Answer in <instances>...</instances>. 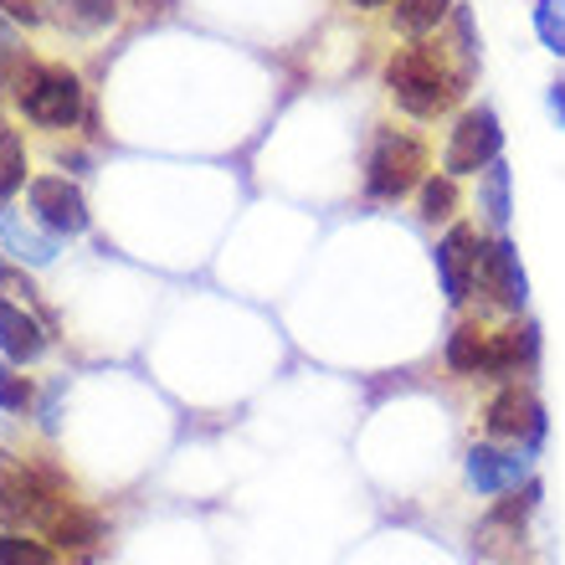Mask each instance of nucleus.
<instances>
[{"mask_svg": "<svg viewBox=\"0 0 565 565\" xmlns=\"http://www.w3.org/2000/svg\"><path fill=\"white\" fill-rule=\"evenodd\" d=\"M468 83H473V73H468V67H452L427 36H412V42L396 46L386 57V93L396 98L402 114H412V119H422V124L452 114L458 98L468 93Z\"/></svg>", "mask_w": 565, "mask_h": 565, "instance_id": "nucleus-1", "label": "nucleus"}, {"mask_svg": "<svg viewBox=\"0 0 565 565\" xmlns=\"http://www.w3.org/2000/svg\"><path fill=\"white\" fill-rule=\"evenodd\" d=\"M427 180V145L406 129H375L365 154V195L371 201H402Z\"/></svg>", "mask_w": 565, "mask_h": 565, "instance_id": "nucleus-2", "label": "nucleus"}, {"mask_svg": "<svg viewBox=\"0 0 565 565\" xmlns=\"http://www.w3.org/2000/svg\"><path fill=\"white\" fill-rule=\"evenodd\" d=\"M15 104L42 129H73L83 119V83L67 67L26 62V67H15Z\"/></svg>", "mask_w": 565, "mask_h": 565, "instance_id": "nucleus-3", "label": "nucleus"}, {"mask_svg": "<svg viewBox=\"0 0 565 565\" xmlns=\"http://www.w3.org/2000/svg\"><path fill=\"white\" fill-rule=\"evenodd\" d=\"M62 499H73V493L62 489L52 473H36L26 462H15L11 452H0V524L42 530Z\"/></svg>", "mask_w": 565, "mask_h": 565, "instance_id": "nucleus-4", "label": "nucleus"}, {"mask_svg": "<svg viewBox=\"0 0 565 565\" xmlns=\"http://www.w3.org/2000/svg\"><path fill=\"white\" fill-rule=\"evenodd\" d=\"M504 154V124L493 114L489 104L478 108H462L458 124L447 129V145H443V170L452 180L462 175H483L493 160Z\"/></svg>", "mask_w": 565, "mask_h": 565, "instance_id": "nucleus-5", "label": "nucleus"}, {"mask_svg": "<svg viewBox=\"0 0 565 565\" xmlns=\"http://www.w3.org/2000/svg\"><path fill=\"white\" fill-rule=\"evenodd\" d=\"M483 253H489V237H478V226H468V222L447 226V237L437 242L431 263H437V282H443V298L452 309H462V303L478 294Z\"/></svg>", "mask_w": 565, "mask_h": 565, "instance_id": "nucleus-6", "label": "nucleus"}, {"mask_svg": "<svg viewBox=\"0 0 565 565\" xmlns=\"http://www.w3.org/2000/svg\"><path fill=\"white\" fill-rule=\"evenodd\" d=\"M493 443H514V447H540L545 443V406L535 402V391H524L520 381H509L483 412Z\"/></svg>", "mask_w": 565, "mask_h": 565, "instance_id": "nucleus-7", "label": "nucleus"}, {"mask_svg": "<svg viewBox=\"0 0 565 565\" xmlns=\"http://www.w3.org/2000/svg\"><path fill=\"white\" fill-rule=\"evenodd\" d=\"M26 195H31V216L46 232H57V237H83L88 232V201L67 175H36L26 185Z\"/></svg>", "mask_w": 565, "mask_h": 565, "instance_id": "nucleus-8", "label": "nucleus"}, {"mask_svg": "<svg viewBox=\"0 0 565 565\" xmlns=\"http://www.w3.org/2000/svg\"><path fill=\"white\" fill-rule=\"evenodd\" d=\"M462 473H468V489L473 493L499 499V493H514L520 483H530V458H524V447L504 452V447H493V443H478V447H468Z\"/></svg>", "mask_w": 565, "mask_h": 565, "instance_id": "nucleus-9", "label": "nucleus"}, {"mask_svg": "<svg viewBox=\"0 0 565 565\" xmlns=\"http://www.w3.org/2000/svg\"><path fill=\"white\" fill-rule=\"evenodd\" d=\"M478 288L499 303V309L520 313L530 303V278H524V263H520V247L509 237H493L489 253H483V273H478Z\"/></svg>", "mask_w": 565, "mask_h": 565, "instance_id": "nucleus-10", "label": "nucleus"}, {"mask_svg": "<svg viewBox=\"0 0 565 565\" xmlns=\"http://www.w3.org/2000/svg\"><path fill=\"white\" fill-rule=\"evenodd\" d=\"M540 360V329L530 319H514L499 334H489V375L493 381H514Z\"/></svg>", "mask_w": 565, "mask_h": 565, "instance_id": "nucleus-11", "label": "nucleus"}, {"mask_svg": "<svg viewBox=\"0 0 565 565\" xmlns=\"http://www.w3.org/2000/svg\"><path fill=\"white\" fill-rule=\"evenodd\" d=\"M0 355L11 360V365H36V360L46 355L42 324H36L26 309L6 303V298H0Z\"/></svg>", "mask_w": 565, "mask_h": 565, "instance_id": "nucleus-12", "label": "nucleus"}, {"mask_svg": "<svg viewBox=\"0 0 565 565\" xmlns=\"http://www.w3.org/2000/svg\"><path fill=\"white\" fill-rule=\"evenodd\" d=\"M42 535L57 545V551H88L93 540H104V520L93 514V509H83L77 499H62L57 509H52V520L42 524Z\"/></svg>", "mask_w": 565, "mask_h": 565, "instance_id": "nucleus-13", "label": "nucleus"}, {"mask_svg": "<svg viewBox=\"0 0 565 565\" xmlns=\"http://www.w3.org/2000/svg\"><path fill=\"white\" fill-rule=\"evenodd\" d=\"M0 242H6L21 263H31V268H46V263L57 257V232H42L36 222H21L15 206H0Z\"/></svg>", "mask_w": 565, "mask_h": 565, "instance_id": "nucleus-14", "label": "nucleus"}, {"mask_svg": "<svg viewBox=\"0 0 565 565\" xmlns=\"http://www.w3.org/2000/svg\"><path fill=\"white\" fill-rule=\"evenodd\" d=\"M443 365L452 375H462V381L489 375V329L483 324H458L443 344Z\"/></svg>", "mask_w": 565, "mask_h": 565, "instance_id": "nucleus-15", "label": "nucleus"}, {"mask_svg": "<svg viewBox=\"0 0 565 565\" xmlns=\"http://www.w3.org/2000/svg\"><path fill=\"white\" fill-rule=\"evenodd\" d=\"M452 11H458V0H396L391 21H396L402 36H431Z\"/></svg>", "mask_w": 565, "mask_h": 565, "instance_id": "nucleus-16", "label": "nucleus"}, {"mask_svg": "<svg viewBox=\"0 0 565 565\" xmlns=\"http://www.w3.org/2000/svg\"><path fill=\"white\" fill-rule=\"evenodd\" d=\"M417 216L427 226H437V222H452V216H458V180L447 175H427L417 185Z\"/></svg>", "mask_w": 565, "mask_h": 565, "instance_id": "nucleus-17", "label": "nucleus"}, {"mask_svg": "<svg viewBox=\"0 0 565 565\" xmlns=\"http://www.w3.org/2000/svg\"><path fill=\"white\" fill-rule=\"evenodd\" d=\"M478 206L489 211L493 226H509V211H514V201H509V164L504 154L483 170V180H478Z\"/></svg>", "mask_w": 565, "mask_h": 565, "instance_id": "nucleus-18", "label": "nucleus"}, {"mask_svg": "<svg viewBox=\"0 0 565 565\" xmlns=\"http://www.w3.org/2000/svg\"><path fill=\"white\" fill-rule=\"evenodd\" d=\"M21 185H26V149H21L15 129H0V206H6Z\"/></svg>", "mask_w": 565, "mask_h": 565, "instance_id": "nucleus-19", "label": "nucleus"}, {"mask_svg": "<svg viewBox=\"0 0 565 565\" xmlns=\"http://www.w3.org/2000/svg\"><path fill=\"white\" fill-rule=\"evenodd\" d=\"M0 565H57V555L42 540H26L21 530H0Z\"/></svg>", "mask_w": 565, "mask_h": 565, "instance_id": "nucleus-20", "label": "nucleus"}, {"mask_svg": "<svg viewBox=\"0 0 565 565\" xmlns=\"http://www.w3.org/2000/svg\"><path fill=\"white\" fill-rule=\"evenodd\" d=\"M535 36L551 57H565V0H535Z\"/></svg>", "mask_w": 565, "mask_h": 565, "instance_id": "nucleus-21", "label": "nucleus"}, {"mask_svg": "<svg viewBox=\"0 0 565 565\" xmlns=\"http://www.w3.org/2000/svg\"><path fill=\"white\" fill-rule=\"evenodd\" d=\"M62 6V26H73V31H98V26H108L114 21V0H57Z\"/></svg>", "mask_w": 565, "mask_h": 565, "instance_id": "nucleus-22", "label": "nucleus"}, {"mask_svg": "<svg viewBox=\"0 0 565 565\" xmlns=\"http://www.w3.org/2000/svg\"><path fill=\"white\" fill-rule=\"evenodd\" d=\"M36 402V391H31L26 375H15L6 360H0V412H26Z\"/></svg>", "mask_w": 565, "mask_h": 565, "instance_id": "nucleus-23", "label": "nucleus"}, {"mask_svg": "<svg viewBox=\"0 0 565 565\" xmlns=\"http://www.w3.org/2000/svg\"><path fill=\"white\" fill-rule=\"evenodd\" d=\"M545 104H551L555 124H561V129H565V77H555L551 88H545Z\"/></svg>", "mask_w": 565, "mask_h": 565, "instance_id": "nucleus-24", "label": "nucleus"}, {"mask_svg": "<svg viewBox=\"0 0 565 565\" xmlns=\"http://www.w3.org/2000/svg\"><path fill=\"white\" fill-rule=\"evenodd\" d=\"M0 6L11 11V21H26V26H36V21H42V11H36L31 0H0Z\"/></svg>", "mask_w": 565, "mask_h": 565, "instance_id": "nucleus-25", "label": "nucleus"}, {"mask_svg": "<svg viewBox=\"0 0 565 565\" xmlns=\"http://www.w3.org/2000/svg\"><path fill=\"white\" fill-rule=\"evenodd\" d=\"M350 6H360V11H381V6H391V0H350Z\"/></svg>", "mask_w": 565, "mask_h": 565, "instance_id": "nucleus-26", "label": "nucleus"}, {"mask_svg": "<svg viewBox=\"0 0 565 565\" xmlns=\"http://www.w3.org/2000/svg\"><path fill=\"white\" fill-rule=\"evenodd\" d=\"M6 36H11V26H6V21H0V46H6Z\"/></svg>", "mask_w": 565, "mask_h": 565, "instance_id": "nucleus-27", "label": "nucleus"}, {"mask_svg": "<svg viewBox=\"0 0 565 565\" xmlns=\"http://www.w3.org/2000/svg\"><path fill=\"white\" fill-rule=\"evenodd\" d=\"M0 278H6V268H0Z\"/></svg>", "mask_w": 565, "mask_h": 565, "instance_id": "nucleus-28", "label": "nucleus"}, {"mask_svg": "<svg viewBox=\"0 0 565 565\" xmlns=\"http://www.w3.org/2000/svg\"><path fill=\"white\" fill-rule=\"evenodd\" d=\"M160 6H164V0H160Z\"/></svg>", "mask_w": 565, "mask_h": 565, "instance_id": "nucleus-29", "label": "nucleus"}]
</instances>
